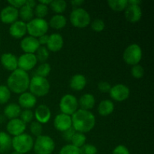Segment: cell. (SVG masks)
<instances>
[{
    "label": "cell",
    "instance_id": "3957f363",
    "mask_svg": "<svg viewBox=\"0 0 154 154\" xmlns=\"http://www.w3.org/2000/svg\"><path fill=\"white\" fill-rule=\"evenodd\" d=\"M50 88H51L50 83L47 78L34 75L30 80L29 89L30 93L34 95L35 97L36 96L43 97L46 96L49 93Z\"/></svg>",
    "mask_w": 154,
    "mask_h": 154
},
{
    "label": "cell",
    "instance_id": "6da1fadb",
    "mask_svg": "<svg viewBox=\"0 0 154 154\" xmlns=\"http://www.w3.org/2000/svg\"><path fill=\"white\" fill-rule=\"evenodd\" d=\"M72 127L81 133L89 132L96 125V117L90 111L78 109L72 115Z\"/></svg>",
    "mask_w": 154,
    "mask_h": 154
},
{
    "label": "cell",
    "instance_id": "d6a6232c",
    "mask_svg": "<svg viewBox=\"0 0 154 154\" xmlns=\"http://www.w3.org/2000/svg\"><path fill=\"white\" fill-rule=\"evenodd\" d=\"M49 51H48V48L45 46H40L36 51L35 57L38 61L44 63H46L48 59L49 58Z\"/></svg>",
    "mask_w": 154,
    "mask_h": 154
},
{
    "label": "cell",
    "instance_id": "f1b7e54d",
    "mask_svg": "<svg viewBox=\"0 0 154 154\" xmlns=\"http://www.w3.org/2000/svg\"><path fill=\"white\" fill-rule=\"evenodd\" d=\"M51 10L57 13V14H61L66 11L67 7V3L64 0H52L50 4Z\"/></svg>",
    "mask_w": 154,
    "mask_h": 154
},
{
    "label": "cell",
    "instance_id": "d4e9b609",
    "mask_svg": "<svg viewBox=\"0 0 154 154\" xmlns=\"http://www.w3.org/2000/svg\"><path fill=\"white\" fill-rule=\"evenodd\" d=\"M114 110V104L109 99L101 101L98 107V112L101 116L106 117L113 113Z\"/></svg>",
    "mask_w": 154,
    "mask_h": 154
},
{
    "label": "cell",
    "instance_id": "bcb514c9",
    "mask_svg": "<svg viewBox=\"0 0 154 154\" xmlns=\"http://www.w3.org/2000/svg\"><path fill=\"white\" fill-rule=\"evenodd\" d=\"M48 38H49V35L47 34L43 35L40 36V37L38 38V43L39 45H47L48 42Z\"/></svg>",
    "mask_w": 154,
    "mask_h": 154
},
{
    "label": "cell",
    "instance_id": "cb8c5ba5",
    "mask_svg": "<svg viewBox=\"0 0 154 154\" xmlns=\"http://www.w3.org/2000/svg\"><path fill=\"white\" fill-rule=\"evenodd\" d=\"M21 113V108L16 103H10L4 108V116L9 120L17 118Z\"/></svg>",
    "mask_w": 154,
    "mask_h": 154
},
{
    "label": "cell",
    "instance_id": "ba28073f",
    "mask_svg": "<svg viewBox=\"0 0 154 154\" xmlns=\"http://www.w3.org/2000/svg\"><path fill=\"white\" fill-rule=\"evenodd\" d=\"M125 63L130 66L138 64L142 59V50L137 44H132L125 49L123 54Z\"/></svg>",
    "mask_w": 154,
    "mask_h": 154
},
{
    "label": "cell",
    "instance_id": "8fae6325",
    "mask_svg": "<svg viewBox=\"0 0 154 154\" xmlns=\"http://www.w3.org/2000/svg\"><path fill=\"white\" fill-rule=\"evenodd\" d=\"M38 63L35 54H23L17 58V67L25 72L32 70Z\"/></svg>",
    "mask_w": 154,
    "mask_h": 154
},
{
    "label": "cell",
    "instance_id": "ffe728a7",
    "mask_svg": "<svg viewBox=\"0 0 154 154\" xmlns=\"http://www.w3.org/2000/svg\"><path fill=\"white\" fill-rule=\"evenodd\" d=\"M2 65L3 67L8 71H13L16 70L18 69L17 67V58L14 54L11 53H5L1 56L0 59Z\"/></svg>",
    "mask_w": 154,
    "mask_h": 154
},
{
    "label": "cell",
    "instance_id": "484cf974",
    "mask_svg": "<svg viewBox=\"0 0 154 154\" xmlns=\"http://www.w3.org/2000/svg\"><path fill=\"white\" fill-rule=\"evenodd\" d=\"M67 23V20L63 14H56L51 17L48 25L55 29H60L64 28Z\"/></svg>",
    "mask_w": 154,
    "mask_h": 154
},
{
    "label": "cell",
    "instance_id": "8992f818",
    "mask_svg": "<svg viewBox=\"0 0 154 154\" xmlns=\"http://www.w3.org/2000/svg\"><path fill=\"white\" fill-rule=\"evenodd\" d=\"M48 23L45 19L33 18L26 23L27 32L29 34V36H32L36 38L46 34L48 31Z\"/></svg>",
    "mask_w": 154,
    "mask_h": 154
},
{
    "label": "cell",
    "instance_id": "f6af8a7d",
    "mask_svg": "<svg viewBox=\"0 0 154 154\" xmlns=\"http://www.w3.org/2000/svg\"><path fill=\"white\" fill-rule=\"evenodd\" d=\"M8 3L15 8H20L26 3V0H8Z\"/></svg>",
    "mask_w": 154,
    "mask_h": 154
},
{
    "label": "cell",
    "instance_id": "e575fe53",
    "mask_svg": "<svg viewBox=\"0 0 154 154\" xmlns=\"http://www.w3.org/2000/svg\"><path fill=\"white\" fill-rule=\"evenodd\" d=\"M11 99V91L5 85H0V104L7 103Z\"/></svg>",
    "mask_w": 154,
    "mask_h": 154
},
{
    "label": "cell",
    "instance_id": "7bdbcfd3",
    "mask_svg": "<svg viewBox=\"0 0 154 154\" xmlns=\"http://www.w3.org/2000/svg\"><path fill=\"white\" fill-rule=\"evenodd\" d=\"M111 88V84L107 81H101L98 84V89L102 93H109Z\"/></svg>",
    "mask_w": 154,
    "mask_h": 154
},
{
    "label": "cell",
    "instance_id": "816d5d0a",
    "mask_svg": "<svg viewBox=\"0 0 154 154\" xmlns=\"http://www.w3.org/2000/svg\"><path fill=\"white\" fill-rule=\"evenodd\" d=\"M4 120H5L4 117H3L2 115H1V114H0V123H2L3 122H4Z\"/></svg>",
    "mask_w": 154,
    "mask_h": 154
},
{
    "label": "cell",
    "instance_id": "7dc6e473",
    "mask_svg": "<svg viewBox=\"0 0 154 154\" xmlns=\"http://www.w3.org/2000/svg\"><path fill=\"white\" fill-rule=\"evenodd\" d=\"M84 2L83 0H73V1L71 2L72 5H73V7H75V8H80V6L84 3Z\"/></svg>",
    "mask_w": 154,
    "mask_h": 154
},
{
    "label": "cell",
    "instance_id": "8d00e7d4",
    "mask_svg": "<svg viewBox=\"0 0 154 154\" xmlns=\"http://www.w3.org/2000/svg\"><path fill=\"white\" fill-rule=\"evenodd\" d=\"M20 120L26 124L29 123H31L34 118V113L30 109H25L20 113Z\"/></svg>",
    "mask_w": 154,
    "mask_h": 154
},
{
    "label": "cell",
    "instance_id": "681fc988",
    "mask_svg": "<svg viewBox=\"0 0 154 154\" xmlns=\"http://www.w3.org/2000/svg\"><path fill=\"white\" fill-rule=\"evenodd\" d=\"M141 2L140 0H129L128 1V4L132 5H140Z\"/></svg>",
    "mask_w": 154,
    "mask_h": 154
},
{
    "label": "cell",
    "instance_id": "4dcf8cb0",
    "mask_svg": "<svg viewBox=\"0 0 154 154\" xmlns=\"http://www.w3.org/2000/svg\"><path fill=\"white\" fill-rule=\"evenodd\" d=\"M51 72V66L49 63H42L36 69L35 72V76L42 77L46 78L50 75Z\"/></svg>",
    "mask_w": 154,
    "mask_h": 154
},
{
    "label": "cell",
    "instance_id": "60d3db41",
    "mask_svg": "<svg viewBox=\"0 0 154 154\" xmlns=\"http://www.w3.org/2000/svg\"><path fill=\"white\" fill-rule=\"evenodd\" d=\"M80 154H97V148L91 144H85L79 148Z\"/></svg>",
    "mask_w": 154,
    "mask_h": 154
},
{
    "label": "cell",
    "instance_id": "f35d334b",
    "mask_svg": "<svg viewBox=\"0 0 154 154\" xmlns=\"http://www.w3.org/2000/svg\"><path fill=\"white\" fill-rule=\"evenodd\" d=\"M60 154H80L78 147L71 144H66L63 146L60 151Z\"/></svg>",
    "mask_w": 154,
    "mask_h": 154
},
{
    "label": "cell",
    "instance_id": "7402d4cb",
    "mask_svg": "<svg viewBox=\"0 0 154 154\" xmlns=\"http://www.w3.org/2000/svg\"><path fill=\"white\" fill-rule=\"evenodd\" d=\"M86 84H87V79L84 75L81 74L73 75L69 82V86L75 91L82 90L86 87Z\"/></svg>",
    "mask_w": 154,
    "mask_h": 154
},
{
    "label": "cell",
    "instance_id": "ee69618b",
    "mask_svg": "<svg viewBox=\"0 0 154 154\" xmlns=\"http://www.w3.org/2000/svg\"><path fill=\"white\" fill-rule=\"evenodd\" d=\"M112 154H130V152L126 146L120 144L114 149Z\"/></svg>",
    "mask_w": 154,
    "mask_h": 154
},
{
    "label": "cell",
    "instance_id": "9c48e42d",
    "mask_svg": "<svg viewBox=\"0 0 154 154\" xmlns=\"http://www.w3.org/2000/svg\"><path fill=\"white\" fill-rule=\"evenodd\" d=\"M60 108L63 114L72 116L78 108V99L74 95H64L60 99Z\"/></svg>",
    "mask_w": 154,
    "mask_h": 154
},
{
    "label": "cell",
    "instance_id": "83f0119b",
    "mask_svg": "<svg viewBox=\"0 0 154 154\" xmlns=\"http://www.w3.org/2000/svg\"><path fill=\"white\" fill-rule=\"evenodd\" d=\"M18 12H19V17L22 19V21H23V22H25V21L29 22L30 20L33 19L34 9L26 5L22 6L18 11Z\"/></svg>",
    "mask_w": 154,
    "mask_h": 154
},
{
    "label": "cell",
    "instance_id": "d590c367",
    "mask_svg": "<svg viewBox=\"0 0 154 154\" xmlns=\"http://www.w3.org/2000/svg\"><path fill=\"white\" fill-rule=\"evenodd\" d=\"M29 129L31 133L33 135H35V136L38 137L40 135H42V131H43V127H42V125L40 123H38V122H32L31 124H30Z\"/></svg>",
    "mask_w": 154,
    "mask_h": 154
},
{
    "label": "cell",
    "instance_id": "f546056e",
    "mask_svg": "<svg viewBox=\"0 0 154 154\" xmlns=\"http://www.w3.org/2000/svg\"><path fill=\"white\" fill-rule=\"evenodd\" d=\"M108 6L115 11H123L128 6V0H109Z\"/></svg>",
    "mask_w": 154,
    "mask_h": 154
},
{
    "label": "cell",
    "instance_id": "1f68e13d",
    "mask_svg": "<svg viewBox=\"0 0 154 154\" xmlns=\"http://www.w3.org/2000/svg\"><path fill=\"white\" fill-rule=\"evenodd\" d=\"M86 138L85 135L84 133H81V132H76L75 134L74 135L73 138H72V145L75 146V147L81 148L82 146H84L86 144Z\"/></svg>",
    "mask_w": 154,
    "mask_h": 154
},
{
    "label": "cell",
    "instance_id": "603a6c76",
    "mask_svg": "<svg viewBox=\"0 0 154 154\" xmlns=\"http://www.w3.org/2000/svg\"><path fill=\"white\" fill-rule=\"evenodd\" d=\"M96 103V99L94 96L91 93H85L80 98L78 101V106L81 107V109L90 111L94 107Z\"/></svg>",
    "mask_w": 154,
    "mask_h": 154
},
{
    "label": "cell",
    "instance_id": "277c9868",
    "mask_svg": "<svg viewBox=\"0 0 154 154\" xmlns=\"http://www.w3.org/2000/svg\"><path fill=\"white\" fill-rule=\"evenodd\" d=\"M34 141L31 135L23 133L21 135L14 136L12 138L11 147L14 151L20 153H26L33 148Z\"/></svg>",
    "mask_w": 154,
    "mask_h": 154
},
{
    "label": "cell",
    "instance_id": "d6986e66",
    "mask_svg": "<svg viewBox=\"0 0 154 154\" xmlns=\"http://www.w3.org/2000/svg\"><path fill=\"white\" fill-rule=\"evenodd\" d=\"M34 117L36 121L40 123L41 124L47 123L51 120V111L47 105H40L35 111Z\"/></svg>",
    "mask_w": 154,
    "mask_h": 154
},
{
    "label": "cell",
    "instance_id": "5b68a950",
    "mask_svg": "<svg viewBox=\"0 0 154 154\" xmlns=\"http://www.w3.org/2000/svg\"><path fill=\"white\" fill-rule=\"evenodd\" d=\"M36 154H51L55 149V142L48 135H40L37 137L33 145Z\"/></svg>",
    "mask_w": 154,
    "mask_h": 154
},
{
    "label": "cell",
    "instance_id": "9a60e30c",
    "mask_svg": "<svg viewBox=\"0 0 154 154\" xmlns=\"http://www.w3.org/2000/svg\"><path fill=\"white\" fill-rule=\"evenodd\" d=\"M40 45L38 38L32 36H26L20 42V48L25 54H34L37 51Z\"/></svg>",
    "mask_w": 154,
    "mask_h": 154
},
{
    "label": "cell",
    "instance_id": "836d02e7",
    "mask_svg": "<svg viewBox=\"0 0 154 154\" xmlns=\"http://www.w3.org/2000/svg\"><path fill=\"white\" fill-rule=\"evenodd\" d=\"M48 6L45 5L43 4L38 3L36 5L34 8V14L37 17V18L40 19H44V17L48 15Z\"/></svg>",
    "mask_w": 154,
    "mask_h": 154
},
{
    "label": "cell",
    "instance_id": "f5cc1de1",
    "mask_svg": "<svg viewBox=\"0 0 154 154\" xmlns=\"http://www.w3.org/2000/svg\"><path fill=\"white\" fill-rule=\"evenodd\" d=\"M11 154H23V153H19V152H17V151H14L13 153H11Z\"/></svg>",
    "mask_w": 154,
    "mask_h": 154
},
{
    "label": "cell",
    "instance_id": "ab89813d",
    "mask_svg": "<svg viewBox=\"0 0 154 154\" xmlns=\"http://www.w3.org/2000/svg\"><path fill=\"white\" fill-rule=\"evenodd\" d=\"M105 27V23L102 19H95L93 22L91 23V28L92 29L96 32H100L104 30Z\"/></svg>",
    "mask_w": 154,
    "mask_h": 154
},
{
    "label": "cell",
    "instance_id": "74e56055",
    "mask_svg": "<svg viewBox=\"0 0 154 154\" xmlns=\"http://www.w3.org/2000/svg\"><path fill=\"white\" fill-rule=\"evenodd\" d=\"M131 74L132 76L136 79H140L142 78L144 75V69L142 66L139 64L135 65L131 69Z\"/></svg>",
    "mask_w": 154,
    "mask_h": 154
},
{
    "label": "cell",
    "instance_id": "7c38bea8",
    "mask_svg": "<svg viewBox=\"0 0 154 154\" xmlns=\"http://www.w3.org/2000/svg\"><path fill=\"white\" fill-rule=\"evenodd\" d=\"M18 17H19L18 9L11 5L5 7L0 12V20L4 23L12 24L17 20Z\"/></svg>",
    "mask_w": 154,
    "mask_h": 154
},
{
    "label": "cell",
    "instance_id": "f907efd6",
    "mask_svg": "<svg viewBox=\"0 0 154 154\" xmlns=\"http://www.w3.org/2000/svg\"><path fill=\"white\" fill-rule=\"evenodd\" d=\"M51 2H52V0H39V3L45 5H47V6L50 5Z\"/></svg>",
    "mask_w": 154,
    "mask_h": 154
},
{
    "label": "cell",
    "instance_id": "52a82bcc",
    "mask_svg": "<svg viewBox=\"0 0 154 154\" xmlns=\"http://www.w3.org/2000/svg\"><path fill=\"white\" fill-rule=\"evenodd\" d=\"M70 21L77 28H85L90 23V15L83 8H77L71 12Z\"/></svg>",
    "mask_w": 154,
    "mask_h": 154
},
{
    "label": "cell",
    "instance_id": "4fadbf2b",
    "mask_svg": "<svg viewBox=\"0 0 154 154\" xmlns=\"http://www.w3.org/2000/svg\"><path fill=\"white\" fill-rule=\"evenodd\" d=\"M26 129V124L19 118L10 120L6 126V129L8 132V135H14V136H17L24 133Z\"/></svg>",
    "mask_w": 154,
    "mask_h": 154
},
{
    "label": "cell",
    "instance_id": "c3c4849f",
    "mask_svg": "<svg viewBox=\"0 0 154 154\" xmlns=\"http://www.w3.org/2000/svg\"><path fill=\"white\" fill-rule=\"evenodd\" d=\"M26 5L29 6V7L32 8L34 9L35 7L36 6V2L34 1V0H26Z\"/></svg>",
    "mask_w": 154,
    "mask_h": 154
},
{
    "label": "cell",
    "instance_id": "4316f807",
    "mask_svg": "<svg viewBox=\"0 0 154 154\" xmlns=\"http://www.w3.org/2000/svg\"><path fill=\"white\" fill-rule=\"evenodd\" d=\"M12 138L8 133L0 132V153L7 152L11 147Z\"/></svg>",
    "mask_w": 154,
    "mask_h": 154
},
{
    "label": "cell",
    "instance_id": "b9f144b4",
    "mask_svg": "<svg viewBox=\"0 0 154 154\" xmlns=\"http://www.w3.org/2000/svg\"><path fill=\"white\" fill-rule=\"evenodd\" d=\"M75 132H76V131H75V129L72 126V127L69 128V129L63 132V138H64L66 141H72V138H73L74 135L75 134Z\"/></svg>",
    "mask_w": 154,
    "mask_h": 154
},
{
    "label": "cell",
    "instance_id": "30bf717a",
    "mask_svg": "<svg viewBox=\"0 0 154 154\" xmlns=\"http://www.w3.org/2000/svg\"><path fill=\"white\" fill-rule=\"evenodd\" d=\"M109 94L111 99L114 101L123 102L129 98L130 95V90L125 84H118L111 87Z\"/></svg>",
    "mask_w": 154,
    "mask_h": 154
},
{
    "label": "cell",
    "instance_id": "44dd1931",
    "mask_svg": "<svg viewBox=\"0 0 154 154\" xmlns=\"http://www.w3.org/2000/svg\"><path fill=\"white\" fill-rule=\"evenodd\" d=\"M18 102L20 108L25 109H30L33 108L37 103V99L30 92H25L21 93L18 98Z\"/></svg>",
    "mask_w": 154,
    "mask_h": 154
},
{
    "label": "cell",
    "instance_id": "7a4b0ae2",
    "mask_svg": "<svg viewBox=\"0 0 154 154\" xmlns=\"http://www.w3.org/2000/svg\"><path fill=\"white\" fill-rule=\"evenodd\" d=\"M30 78L28 73L21 69L13 71L7 80V87L11 92L21 94L26 92L29 86Z\"/></svg>",
    "mask_w": 154,
    "mask_h": 154
},
{
    "label": "cell",
    "instance_id": "5bb4252c",
    "mask_svg": "<svg viewBox=\"0 0 154 154\" xmlns=\"http://www.w3.org/2000/svg\"><path fill=\"white\" fill-rule=\"evenodd\" d=\"M54 126L57 130L62 132H64L72 126V117L71 116L61 113L56 116L54 118Z\"/></svg>",
    "mask_w": 154,
    "mask_h": 154
},
{
    "label": "cell",
    "instance_id": "2e32d148",
    "mask_svg": "<svg viewBox=\"0 0 154 154\" xmlns=\"http://www.w3.org/2000/svg\"><path fill=\"white\" fill-rule=\"evenodd\" d=\"M125 17L131 23L138 22L141 20L142 16V11L140 5H129L125 9Z\"/></svg>",
    "mask_w": 154,
    "mask_h": 154
},
{
    "label": "cell",
    "instance_id": "e0dca14e",
    "mask_svg": "<svg viewBox=\"0 0 154 154\" xmlns=\"http://www.w3.org/2000/svg\"><path fill=\"white\" fill-rule=\"evenodd\" d=\"M27 32L26 23L22 20H17L11 24L9 33L14 38H21Z\"/></svg>",
    "mask_w": 154,
    "mask_h": 154
},
{
    "label": "cell",
    "instance_id": "ac0fdd59",
    "mask_svg": "<svg viewBox=\"0 0 154 154\" xmlns=\"http://www.w3.org/2000/svg\"><path fill=\"white\" fill-rule=\"evenodd\" d=\"M64 45L63 36L59 33H53L50 35L48 42L47 43V48L52 52H57L63 48Z\"/></svg>",
    "mask_w": 154,
    "mask_h": 154
}]
</instances>
